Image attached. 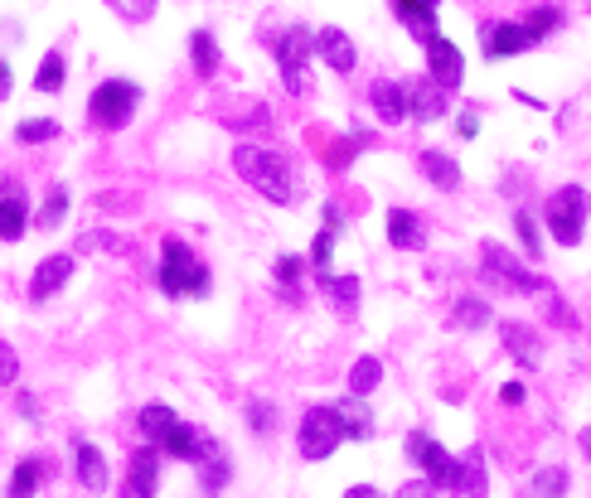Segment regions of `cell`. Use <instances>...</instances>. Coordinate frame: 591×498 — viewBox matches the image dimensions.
<instances>
[{
	"label": "cell",
	"mask_w": 591,
	"mask_h": 498,
	"mask_svg": "<svg viewBox=\"0 0 591 498\" xmlns=\"http://www.w3.org/2000/svg\"><path fill=\"white\" fill-rule=\"evenodd\" d=\"M233 169H238L243 185H252L267 203H292L296 199V175L292 165H286V155L267 151V145H238L233 151Z\"/></svg>",
	"instance_id": "cell-1"
},
{
	"label": "cell",
	"mask_w": 591,
	"mask_h": 498,
	"mask_svg": "<svg viewBox=\"0 0 591 498\" xmlns=\"http://www.w3.org/2000/svg\"><path fill=\"white\" fill-rule=\"evenodd\" d=\"M165 296L185 300V296H209V266L180 242V237H165L161 247V271H155Z\"/></svg>",
	"instance_id": "cell-2"
},
{
	"label": "cell",
	"mask_w": 591,
	"mask_h": 498,
	"mask_svg": "<svg viewBox=\"0 0 591 498\" xmlns=\"http://www.w3.org/2000/svg\"><path fill=\"white\" fill-rule=\"evenodd\" d=\"M137 107H141V87L131 83V78H107V83H97L93 97H87V121L103 131H121L137 117Z\"/></svg>",
	"instance_id": "cell-3"
},
{
	"label": "cell",
	"mask_w": 591,
	"mask_h": 498,
	"mask_svg": "<svg viewBox=\"0 0 591 498\" xmlns=\"http://www.w3.org/2000/svg\"><path fill=\"white\" fill-rule=\"evenodd\" d=\"M310 59H316V34L306 25H292L276 39V68H282V83L292 93H306L310 87Z\"/></svg>",
	"instance_id": "cell-4"
},
{
	"label": "cell",
	"mask_w": 591,
	"mask_h": 498,
	"mask_svg": "<svg viewBox=\"0 0 591 498\" xmlns=\"http://www.w3.org/2000/svg\"><path fill=\"white\" fill-rule=\"evenodd\" d=\"M481 276H485L495 290H509V296H533V290H543V281L533 276V271L523 266V262H515L505 247H495V242L481 247Z\"/></svg>",
	"instance_id": "cell-5"
},
{
	"label": "cell",
	"mask_w": 591,
	"mask_h": 498,
	"mask_svg": "<svg viewBox=\"0 0 591 498\" xmlns=\"http://www.w3.org/2000/svg\"><path fill=\"white\" fill-rule=\"evenodd\" d=\"M340 440H344V431H340L330 406H310V412L300 416V436H296L300 460H330L334 450H340Z\"/></svg>",
	"instance_id": "cell-6"
},
{
	"label": "cell",
	"mask_w": 591,
	"mask_h": 498,
	"mask_svg": "<svg viewBox=\"0 0 591 498\" xmlns=\"http://www.w3.org/2000/svg\"><path fill=\"white\" fill-rule=\"evenodd\" d=\"M548 228H553L557 242H567V247L582 242V228H587V189H577V185L557 189V194L548 199Z\"/></svg>",
	"instance_id": "cell-7"
},
{
	"label": "cell",
	"mask_w": 591,
	"mask_h": 498,
	"mask_svg": "<svg viewBox=\"0 0 591 498\" xmlns=\"http://www.w3.org/2000/svg\"><path fill=\"white\" fill-rule=\"evenodd\" d=\"M427 44V78L441 87L446 97L456 93V87L465 83V59H461V49H456L446 34H432V39H422Z\"/></svg>",
	"instance_id": "cell-8"
},
{
	"label": "cell",
	"mask_w": 591,
	"mask_h": 498,
	"mask_svg": "<svg viewBox=\"0 0 591 498\" xmlns=\"http://www.w3.org/2000/svg\"><path fill=\"white\" fill-rule=\"evenodd\" d=\"M155 489H161V455H155L151 446H141L137 455H131L117 498H155Z\"/></svg>",
	"instance_id": "cell-9"
},
{
	"label": "cell",
	"mask_w": 591,
	"mask_h": 498,
	"mask_svg": "<svg viewBox=\"0 0 591 498\" xmlns=\"http://www.w3.org/2000/svg\"><path fill=\"white\" fill-rule=\"evenodd\" d=\"M403 107L412 121H437V117H446L451 97H446L432 78H422V83H403Z\"/></svg>",
	"instance_id": "cell-10"
},
{
	"label": "cell",
	"mask_w": 591,
	"mask_h": 498,
	"mask_svg": "<svg viewBox=\"0 0 591 498\" xmlns=\"http://www.w3.org/2000/svg\"><path fill=\"white\" fill-rule=\"evenodd\" d=\"M73 474L87 494H103L111 484V470H107V455L93 446V440H73Z\"/></svg>",
	"instance_id": "cell-11"
},
{
	"label": "cell",
	"mask_w": 591,
	"mask_h": 498,
	"mask_svg": "<svg viewBox=\"0 0 591 498\" xmlns=\"http://www.w3.org/2000/svg\"><path fill=\"white\" fill-rule=\"evenodd\" d=\"M73 257L69 252H54V257H44V262L35 266V276H29V296L35 300H49V296H59L63 286L73 281Z\"/></svg>",
	"instance_id": "cell-12"
},
{
	"label": "cell",
	"mask_w": 591,
	"mask_h": 498,
	"mask_svg": "<svg viewBox=\"0 0 591 498\" xmlns=\"http://www.w3.org/2000/svg\"><path fill=\"white\" fill-rule=\"evenodd\" d=\"M481 44H485V59H489V63H495V59H519L523 49H533L529 34H523L519 25H509V20H495V25H485V29H481Z\"/></svg>",
	"instance_id": "cell-13"
},
{
	"label": "cell",
	"mask_w": 591,
	"mask_h": 498,
	"mask_svg": "<svg viewBox=\"0 0 591 498\" xmlns=\"http://www.w3.org/2000/svg\"><path fill=\"white\" fill-rule=\"evenodd\" d=\"M316 59H326L334 73H354V63H359V49H354V39L344 29H334V25H326L316 34Z\"/></svg>",
	"instance_id": "cell-14"
},
{
	"label": "cell",
	"mask_w": 591,
	"mask_h": 498,
	"mask_svg": "<svg viewBox=\"0 0 591 498\" xmlns=\"http://www.w3.org/2000/svg\"><path fill=\"white\" fill-rule=\"evenodd\" d=\"M29 228V199L15 185L0 189V242H20Z\"/></svg>",
	"instance_id": "cell-15"
},
{
	"label": "cell",
	"mask_w": 591,
	"mask_h": 498,
	"mask_svg": "<svg viewBox=\"0 0 591 498\" xmlns=\"http://www.w3.org/2000/svg\"><path fill=\"white\" fill-rule=\"evenodd\" d=\"M499 339H505V348H509V358L523 368H539V358H543V339L529 330V324H519V320H505L499 324Z\"/></svg>",
	"instance_id": "cell-16"
},
{
	"label": "cell",
	"mask_w": 591,
	"mask_h": 498,
	"mask_svg": "<svg viewBox=\"0 0 591 498\" xmlns=\"http://www.w3.org/2000/svg\"><path fill=\"white\" fill-rule=\"evenodd\" d=\"M330 412H334V422H340L344 440H374V412L364 398H340Z\"/></svg>",
	"instance_id": "cell-17"
},
{
	"label": "cell",
	"mask_w": 591,
	"mask_h": 498,
	"mask_svg": "<svg viewBox=\"0 0 591 498\" xmlns=\"http://www.w3.org/2000/svg\"><path fill=\"white\" fill-rule=\"evenodd\" d=\"M437 5H441V0H393V15L403 20L407 34L432 39V34H437Z\"/></svg>",
	"instance_id": "cell-18"
},
{
	"label": "cell",
	"mask_w": 591,
	"mask_h": 498,
	"mask_svg": "<svg viewBox=\"0 0 591 498\" xmlns=\"http://www.w3.org/2000/svg\"><path fill=\"white\" fill-rule=\"evenodd\" d=\"M369 102H374V111H378V121L383 127H403L407 121V107H403V83H374L369 87Z\"/></svg>",
	"instance_id": "cell-19"
},
{
	"label": "cell",
	"mask_w": 591,
	"mask_h": 498,
	"mask_svg": "<svg viewBox=\"0 0 591 498\" xmlns=\"http://www.w3.org/2000/svg\"><path fill=\"white\" fill-rule=\"evenodd\" d=\"M422 218L412 209H388V242L398 247V252H417L422 247Z\"/></svg>",
	"instance_id": "cell-20"
},
{
	"label": "cell",
	"mask_w": 591,
	"mask_h": 498,
	"mask_svg": "<svg viewBox=\"0 0 591 498\" xmlns=\"http://www.w3.org/2000/svg\"><path fill=\"white\" fill-rule=\"evenodd\" d=\"M417 169H422V175H427L437 189H446V194H451V189H461V165H456L446 151H422V155H417Z\"/></svg>",
	"instance_id": "cell-21"
},
{
	"label": "cell",
	"mask_w": 591,
	"mask_h": 498,
	"mask_svg": "<svg viewBox=\"0 0 591 498\" xmlns=\"http://www.w3.org/2000/svg\"><path fill=\"white\" fill-rule=\"evenodd\" d=\"M137 426H141V436H146V446L151 450H161L165 446V436L180 426V416L170 412V406H141L137 412Z\"/></svg>",
	"instance_id": "cell-22"
},
{
	"label": "cell",
	"mask_w": 591,
	"mask_h": 498,
	"mask_svg": "<svg viewBox=\"0 0 591 498\" xmlns=\"http://www.w3.org/2000/svg\"><path fill=\"white\" fill-rule=\"evenodd\" d=\"M189 63H194L199 78H214L218 73V44L209 29H194L189 34Z\"/></svg>",
	"instance_id": "cell-23"
},
{
	"label": "cell",
	"mask_w": 591,
	"mask_h": 498,
	"mask_svg": "<svg viewBox=\"0 0 591 498\" xmlns=\"http://www.w3.org/2000/svg\"><path fill=\"white\" fill-rule=\"evenodd\" d=\"M63 78H69V59H63L59 49H49L35 68V87L39 93H63Z\"/></svg>",
	"instance_id": "cell-24"
},
{
	"label": "cell",
	"mask_w": 591,
	"mask_h": 498,
	"mask_svg": "<svg viewBox=\"0 0 591 498\" xmlns=\"http://www.w3.org/2000/svg\"><path fill=\"white\" fill-rule=\"evenodd\" d=\"M320 290H326V300L344 315H354V305H359V281L354 276H320Z\"/></svg>",
	"instance_id": "cell-25"
},
{
	"label": "cell",
	"mask_w": 591,
	"mask_h": 498,
	"mask_svg": "<svg viewBox=\"0 0 591 498\" xmlns=\"http://www.w3.org/2000/svg\"><path fill=\"white\" fill-rule=\"evenodd\" d=\"M39 479H44V460H35V455L20 460L15 474H10V494H5V498H35Z\"/></svg>",
	"instance_id": "cell-26"
},
{
	"label": "cell",
	"mask_w": 591,
	"mask_h": 498,
	"mask_svg": "<svg viewBox=\"0 0 591 498\" xmlns=\"http://www.w3.org/2000/svg\"><path fill=\"white\" fill-rule=\"evenodd\" d=\"M378 382H383V364H378V358H359V364L350 368V398H369Z\"/></svg>",
	"instance_id": "cell-27"
},
{
	"label": "cell",
	"mask_w": 591,
	"mask_h": 498,
	"mask_svg": "<svg viewBox=\"0 0 591 498\" xmlns=\"http://www.w3.org/2000/svg\"><path fill=\"white\" fill-rule=\"evenodd\" d=\"M557 25H563V10H557V5H539L529 20H523L519 29L529 34V44H543V39H548V34H553Z\"/></svg>",
	"instance_id": "cell-28"
},
{
	"label": "cell",
	"mask_w": 591,
	"mask_h": 498,
	"mask_svg": "<svg viewBox=\"0 0 591 498\" xmlns=\"http://www.w3.org/2000/svg\"><path fill=\"white\" fill-rule=\"evenodd\" d=\"M567 470L563 465H548V470H539L533 474V484H529V498H563L567 494Z\"/></svg>",
	"instance_id": "cell-29"
},
{
	"label": "cell",
	"mask_w": 591,
	"mask_h": 498,
	"mask_svg": "<svg viewBox=\"0 0 591 498\" xmlns=\"http://www.w3.org/2000/svg\"><path fill=\"white\" fill-rule=\"evenodd\" d=\"M485 320H489V305L485 300H456V310H451L456 330H485Z\"/></svg>",
	"instance_id": "cell-30"
},
{
	"label": "cell",
	"mask_w": 591,
	"mask_h": 498,
	"mask_svg": "<svg viewBox=\"0 0 591 498\" xmlns=\"http://www.w3.org/2000/svg\"><path fill=\"white\" fill-rule=\"evenodd\" d=\"M54 135H59V121H54V117H29V121H20V127H15V141H25V145L54 141Z\"/></svg>",
	"instance_id": "cell-31"
},
{
	"label": "cell",
	"mask_w": 591,
	"mask_h": 498,
	"mask_svg": "<svg viewBox=\"0 0 591 498\" xmlns=\"http://www.w3.org/2000/svg\"><path fill=\"white\" fill-rule=\"evenodd\" d=\"M111 10H117L121 20H127V25H146V20L155 15V5H161V0H107Z\"/></svg>",
	"instance_id": "cell-32"
},
{
	"label": "cell",
	"mask_w": 591,
	"mask_h": 498,
	"mask_svg": "<svg viewBox=\"0 0 591 498\" xmlns=\"http://www.w3.org/2000/svg\"><path fill=\"white\" fill-rule=\"evenodd\" d=\"M515 228H519V237H523V252H529L533 262H539V257H543V237H539V223H533V213H529V209H519V213H515Z\"/></svg>",
	"instance_id": "cell-33"
},
{
	"label": "cell",
	"mask_w": 591,
	"mask_h": 498,
	"mask_svg": "<svg viewBox=\"0 0 591 498\" xmlns=\"http://www.w3.org/2000/svg\"><path fill=\"white\" fill-rule=\"evenodd\" d=\"M300 276H306V262H300V257H282V262H276V286H282L292 300H296Z\"/></svg>",
	"instance_id": "cell-34"
},
{
	"label": "cell",
	"mask_w": 591,
	"mask_h": 498,
	"mask_svg": "<svg viewBox=\"0 0 591 498\" xmlns=\"http://www.w3.org/2000/svg\"><path fill=\"white\" fill-rule=\"evenodd\" d=\"M199 470H204V489H209V494H218L223 484H228V470H233V465H228V455L218 450V455H209Z\"/></svg>",
	"instance_id": "cell-35"
},
{
	"label": "cell",
	"mask_w": 591,
	"mask_h": 498,
	"mask_svg": "<svg viewBox=\"0 0 591 498\" xmlns=\"http://www.w3.org/2000/svg\"><path fill=\"white\" fill-rule=\"evenodd\" d=\"M63 213H69V189L54 185V189H49V203H44V213H39V228H54Z\"/></svg>",
	"instance_id": "cell-36"
},
{
	"label": "cell",
	"mask_w": 591,
	"mask_h": 498,
	"mask_svg": "<svg viewBox=\"0 0 591 498\" xmlns=\"http://www.w3.org/2000/svg\"><path fill=\"white\" fill-rule=\"evenodd\" d=\"M359 145H369V135H350V141H340L330 151V169H350V161H354V151H359Z\"/></svg>",
	"instance_id": "cell-37"
},
{
	"label": "cell",
	"mask_w": 591,
	"mask_h": 498,
	"mask_svg": "<svg viewBox=\"0 0 591 498\" xmlns=\"http://www.w3.org/2000/svg\"><path fill=\"white\" fill-rule=\"evenodd\" d=\"M15 378H20V354L5 344V339H0V388H10Z\"/></svg>",
	"instance_id": "cell-38"
},
{
	"label": "cell",
	"mask_w": 591,
	"mask_h": 498,
	"mask_svg": "<svg viewBox=\"0 0 591 498\" xmlns=\"http://www.w3.org/2000/svg\"><path fill=\"white\" fill-rule=\"evenodd\" d=\"M330 252H334V228L316 233V247H310V262H316L320 271H326V266H330Z\"/></svg>",
	"instance_id": "cell-39"
},
{
	"label": "cell",
	"mask_w": 591,
	"mask_h": 498,
	"mask_svg": "<svg viewBox=\"0 0 591 498\" xmlns=\"http://www.w3.org/2000/svg\"><path fill=\"white\" fill-rule=\"evenodd\" d=\"M248 422H252V431H272V426H276V412H272L267 402H252V406H248Z\"/></svg>",
	"instance_id": "cell-40"
},
{
	"label": "cell",
	"mask_w": 591,
	"mask_h": 498,
	"mask_svg": "<svg viewBox=\"0 0 591 498\" xmlns=\"http://www.w3.org/2000/svg\"><path fill=\"white\" fill-rule=\"evenodd\" d=\"M398 498H437V489H432L427 479H412V484H403V489H398Z\"/></svg>",
	"instance_id": "cell-41"
},
{
	"label": "cell",
	"mask_w": 591,
	"mask_h": 498,
	"mask_svg": "<svg viewBox=\"0 0 591 498\" xmlns=\"http://www.w3.org/2000/svg\"><path fill=\"white\" fill-rule=\"evenodd\" d=\"M456 127H461L465 141H475V135H481V121H475V111H461V121H456Z\"/></svg>",
	"instance_id": "cell-42"
},
{
	"label": "cell",
	"mask_w": 591,
	"mask_h": 498,
	"mask_svg": "<svg viewBox=\"0 0 591 498\" xmlns=\"http://www.w3.org/2000/svg\"><path fill=\"white\" fill-rule=\"evenodd\" d=\"M499 402H505V406H519V402H523V388H519V382H505V388H499Z\"/></svg>",
	"instance_id": "cell-43"
},
{
	"label": "cell",
	"mask_w": 591,
	"mask_h": 498,
	"mask_svg": "<svg viewBox=\"0 0 591 498\" xmlns=\"http://www.w3.org/2000/svg\"><path fill=\"white\" fill-rule=\"evenodd\" d=\"M10 83H15V73H10V63H5V59H0V102H5V97H10Z\"/></svg>",
	"instance_id": "cell-44"
},
{
	"label": "cell",
	"mask_w": 591,
	"mask_h": 498,
	"mask_svg": "<svg viewBox=\"0 0 591 498\" xmlns=\"http://www.w3.org/2000/svg\"><path fill=\"white\" fill-rule=\"evenodd\" d=\"M344 498H383L374 489V484H354V489H344Z\"/></svg>",
	"instance_id": "cell-45"
},
{
	"label": "cell",
	"mask_w": 591,
	"mask_h": 498,
	"mask_svg": "<svg viewBox=\"0 0 591 498\" xmlns=\"http://www.w3.org/2000/svg\"><path fill=\"white\" fill-rule=\"evenodd\" d=\"M577 440H582V455L591 460V426H587V431H582V436H577Z\"/></svg>",
	"instance_id": "cell-46"
}]
</instances>
